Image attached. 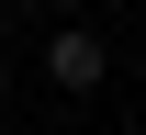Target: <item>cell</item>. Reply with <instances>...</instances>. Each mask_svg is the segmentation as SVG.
<instances>
[{
	"label": "cell",
	"mask_w": 146,
	"mask_h": 135,
	"mask_svg": "<svg viewBox=\"0 0 146 135\" xmlns=\"http://www.w3.org/2000/svg\"><path fill=\"white\" fill-rule=\"evenodd\" d=\"M101 68H112V57H101V34H79V23L45 45V79H56V90H101Z\"/></svg>",
	"instance_id": "6da1fadb"
},
{
	"label": "cell",
	"mask_w": 146,
	"mask_h": 135,
	"mask_svg": "<svg viewBox=\"0 0 146 135\" xmlns=\"http://www.w3.org/2000/svg\"><path fill=\"white\" fill-rule=\"evenodd\" d=\"M0 79H11V68H0Z\"/></svg>",
	"instance_id": "7a4b0ae2"
}]
</instances>
